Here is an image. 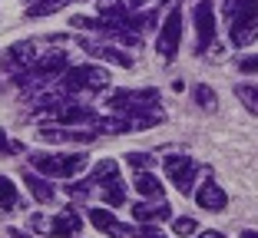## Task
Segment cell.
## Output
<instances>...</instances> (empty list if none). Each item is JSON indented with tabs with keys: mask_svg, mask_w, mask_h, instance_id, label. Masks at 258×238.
<instances>
[{
	"mask_svg": "<svg viewBox=\"0 0 258 238\" xmlns=\"http://www.w3.org/2000/svg\"><path fill=\"white\" fill-rule=\"evenodd\" d=\"M196 202H199V208H209V212H225V205H228V195L222 192V185H215L212 179H209L205 185H199Z\"/></svg>",
	"mask_w": 258,
	"mask_h": 238,
	"instance_id": "obj_14",
	"label": "cell"
},
{
	"mask_svg": "<svg viewBox=\"0 0 258 238\" xmlns=\"http://www.w3.org/2000/svg\"><path fill=\"white\" fill-rule=\"evenodd\" d=\"M162 166H166V176L172 179L175 189L182 195H189L192 185H196V176H199V162H192L189 155H169Z\"/></svg>",
	"mask_w": 258,
	"mask_h": 238,
	"instance_id": "obj_9",
	"label": "cell"
},
{
	"mask_svg": "<svg viewBox=\"0 0 258 238\" xmlns=\"http://www.w3.org/2000/svg\"><path fill=\"white\" fill-rule=\"evenodd\" d=\"M172 231L179 238H185V235H196V222H192V218H172Z\"/></svg>",
	"mask_w": 258,
	"mask_h": 238,
	"instance_id": "obj_21",
	"label": "cell"
},
{
	"mask_svg": "<svg viewBox=\"0 0 258 238\" xmlns=\"http://www.w3.org/2000/svg\"><path fill=\"white\" fill-rule=\"evenodd\" d=\"M109 86V73L99 66H70L60 80L63 96H93Z\"/></svg>",
	"mask_w": 258,
	"mask_h": 238,
	"instance_id": "obj_4",
	"label": "cell"
},
{
	"mask_svg": "<svg viewBox=\"0 0 258 238\" xmlns=\"http://www.w3.org/2000/svg\"><path fill=\"white\" fill-rule=\"evenodd\" d=\"M126 7L129 10H139V7H146V0H126Z\"/></svg>",
	"mask_w": 258,
	"mask_h": 238,
	"instance_id": "obj_26",
	"label": "cell"
},
{
	"mask_svg": "<svg viewBox=\"0 0 258 238\" xmlns=\"http://www.w3.org/2000/svg\"><path fill=\"white\" fill-rule=\"evenodd\" d=\"M179 43H182V10L172 7V14L166 17L159 30V40H156V50L162 53V60H175L179 53Z\"/></svg>",
	"mask_w": 258,
	"mask_h": 238,
	"instance_id": "obj_8",
	"label": "cell"
},
{
	"mask_svg": "<svg viewBox=\"0 0 258 238\" xmlns=\"http://www.w3.org/2000/svg\"><path fill=\"white\" fill-rule=\"evenodd\" d=\"M196 103L202 109H209V113H215V106H219V96H215L209 86H196Z\"/></svg>",
	"mask_w": 258,
	"mask_h": 238,
	"instance_id": "obj_20",
	"label": "cell"
},
{
	"mask_svg": "<svg viewBox=\"0 0 258 238\" xmlns=\"http://www.w3.org/2000/svg\"><path fill=\"white\" fill-rule=\"evenodd\" d=\"M133 218H136L139 225H149V222H172V208H169L162 199H149V202H139V205H133Z\"/></svg>",
	"mask_w": 258,
	"mask_h": 238,
	"instance_id": "obj_13",
	"label": "cell"
},
{
	"mask_svg": "<svg viewBox=\"0 0 258 238\" xmlns=\"http://www.w3.org/2000/svg\"><path fill=\"white\" fill-rule=\"evenodd\" d=\"M33 228L37 231H46L53 238H80V228H83V218L76 208H63L56 218H43V215H33Z\"/></svg>",
	"mask_w": 258,
	"mask_h": 238,
	"instance_id": "obj_6",
	"label": "cell"
},
{
	"mask_svg": "<svg viewBox=\"0 0 258 238\" xmlns=\"http://www.w3.org/2000/svg\"><path fill=\"white\" fill-rule=\"evenodd\" d=\"M46 119L53 126H96L99 116L93 106H83V103H60L53 113H46Z\"/></svg>",
	"mask_w": 258,
	"mask_h": 238,
	"instance_id": "obj_7",
	"label": "cell"
},
{
	"mask_svg": "<svg viewBox=\"0 0 258 238\" xmlns=\"http://www.w3.org/2000/svg\"><path fill=\"white\" fill-rule=\"evenodd\" d=\"M109 109L126 116V119H133L136 129H149V126L162 123L159 93L156 90H116L109 96Z\"/></svg>",
	"mask_w": 258,
	"mask_h": 238,
	"instance_id": "obj_1",
	"label": "cell"
},
{
	"mask_svg": "<svg viewBox=\"0 0 258 238\" xmlns=\"http://www.w3.org/2000/svg\"><path fill=\"white\" fill-rule=\"evenodd\" d=\"M136 192L143 195V199H162L166 189H162V182L152 176V172H139L136 176Z\"/></svg>",
	"mask_w": 258,
	"mask_h": 238,
	"instance_id": "obj_17",
	"label": "cell"
},
{
	"mask_svg": "<svg viewBox=\"0 0 258 238\" xmlns=\"http://www.w3.org/2000/svg\"><path fill=\"white\" fill-rule=\"evenodd\" d=\"M139 238H166V235H159L156 228H139Z\"/></svg>",
	"mask_w": 258,
	"mask_h": 238,
	"instance_id": "obj_25",
	"label": "cell"
},
{
	"mask_svg": "<svg viewBox=\"0 0 258 238\" xmlns=\"http://www.w3.org/2000/svg\"><path fill=\"white\" fill-rule=\"evenodd\" d=\"M225 17L235 46H251L258 40V0H225Z\"/></svg>",
	"mask_w": 258,
	"mask_h": 238,
	"instance_id": "obj_2",
	"label": "cell"
},
{
	"mask_svg": "<svg viewBox=\"0 0 258 238\" xmlns=\"http://www.w3.org/2000/svg\"><path fill=\"white\" fill-rule=\"evenodd\" d=\"M17 152H23V146L20 142H10L7 132L0 129V155H17Z\"/></svg>",
	"mask_w": 258,
	"mask_h": 238,
	"instance_id": "obj_23",
	"label": "cell"
},
{
	"mask_svg": "<svg viewBox=\"0 0 258 238\" xmlns=\"http://www.w3.org/2000/svg\"><path fill=\"white\" fill-rule=\"evenodd\" d=\"M126 162L133 166V169H139V172H146V169L152 166V159H149L146 152H129V155H126Z\"/></svg>",
	"mask_w": 258,
	"mask_h": 238,
	"instance_id": "obj_22",
	"label": "cell"
},
{
	"mask_svg": "<svg viewBox=\"0 0 258 238\" xmlns=\"http://www.w3.org/2000/svg\"><path fill=\"white\" fill-rule=\"evenodd\" d=\"M90 222L109 238H139V228L119 222V218H116L113 212H106V208H90Z\"/></svg>",
	"mask_w": 258,
	"mask_h": 238,
	"instance_id": "obj_11",
	"label": "cell"
},
{
	"mask_svg": "<svg viewBox=\"0 0 258 238\" xmlns=\"http://www.w3.org/2000/svg\"><path fill=\"white\" fill-rule=\"evenodd\" d=\"M199 238H225L222 231H199Z\"/></svg>",
	"mask_w": 258,
	"mask_h": 238,
	"instance_id": "obj_27",
	"label": "cell"
},
{
	"mask_svg": "<svg viewBox=\"0 0 258 238\" xmlns=\"http://www.w3.org/2000/svg\"><path fill=\"white\" fill-rule=\"evenodd\" d=\"M238 69H242L245 76H248V73H258V53H255V56H245V60H238Z\"/></svg>",
	"mask_w": 258,
	"mask_h": 238,
	"instance_id": "obj_24",
	"label": "cell"
},
{
	"mask_svg": "<svg viewBox=\"0 0 258 238\" xmlns=\"http://www.w3.org/2000/svg\"><path fill=\"white\" fill-rule=\"evenodd\" d=\"M90 182H93V192L103 195L106 205H122V202H126V189H122V179H119V166H116L113 159L96 162Z\"/></svg>",
	"mask_w": 258,
	"mask_h": 238,
	"instance_id": "obj_5",
	"label": "cell"
},
{
	"mask_svg": "<svg viewBox=\"0 0 258 238\" xmlns=\"http://www.w3.org/2000/svg\"><path fill=\"white\" fill-rule=\"evenodd\" d=\"M80 46H83V50H86L90 56H96V60L116 63V66H122V69H129V66H133V56H129V53H122L119 46L99 43V40H90V37H83V40H80Z\"/></svg>",
	"mask_w": 258,
	"mask_h": 238,
	"instance_id": "obj_12",
	"label": "cell"
},
{
	"mask_svg": "<svg viewBox=\"0 0 258 238\" xmlns=\"http://www.w3.org/2000/svg\"><path fill=\"white\" fill-rule=\"evenodd\" d=\"M242 238H258V231H251V228H245V231H242Z\"/></svg>",
	"mask_w": 258,
	"mask_h": 238,
	"instance_id": "obj_28",
	"label": "cell"
},
{
	"mask_svg": "<svg viewBox=\"0 0 258 238\" xmlns=\"http://www.w3.org/2000/svg\"><path fill=\"white\" fill-rule=\"evenodd\" d=\"M192 23H196V53H205L215 40V7L212 0H202L192 10Z\"/></svg>",
	"mask_w": 258,
	"mask_h": 238,
	"instance_id": "obj_10",
	"label": "cell"
},
{
	"mask_svg": "<svg viewBox=\"0 0 258 238\" xmlns=\"http://www.w3.org/2000/svg\"><path fill=\"white\" fill-rule=\"evenodd\" d=\"M235 96H238V103H242L251 116H258V86L255 83H238L235 86Z\"/></svg>",
	"mask_w": 258,
	"mask_h": 238,
	"instance_id": "obj_19",
	"label": "cell"
},
{
	"mask_svg": "<svg viewBox=\"0 0 258 238\" xmlns=\"http://www.w3.org/2000/svg\"><path fill=\"white\" fill-rule=\"evenodd\" d=\"M43 142H93L96 139V132H73V129H63V126H43V129L37 132Z\"/></svg>",
	"mask_w": 258,
	"mask_h": 238,
	"instance_id": "obj_15",
	"label": "cell"
},
{
	"mask_svg": "<svg viewBox=\"0 0 258 238\" xmlns=\"http://www.w3.org/2000/svg\"><path fill=\"white\" fill-rule=\"evenodd\" d=\"M23 202H20V192H17V185L10 182L7 176H0V212H17Z\"/></svg>",
	"mask_w": 258,
	"mask_h": 238,
	"instance_id": "obj_18",
	"label": "cell"
},
{
	"mask_svg": "<svg viewBox=\"0 0 258 238\" xmlns=\"http://www.w3.org/2000/svg\"><path fill=\"white\" fill-rule=\"evenodd\" d=\"M23 185L30 189V195L37 202H43V205H50V202H53V185H50V179L33 176V172H23Z\"/></svg>",
	"mask_w": 258,
	"mask_h": 238,
	"instance_id": "obj_16",
	"label": "cell"
},
{
	"mask_svg": "<svg viewBox=\"0 0 258 238\" xmlns=\"http://www.w3.org/2000/svg\"><path fill=\"white\" fill-rule=\"evenodd\" d=\"M86 162L83 152H30V166L46 179H73L86 169Z\"/></svg>",
	"mask_w": 258,
	"mask_h": 238,
	"instance_id": "obj_3",
	"label": "cell"
}]
</instances>
